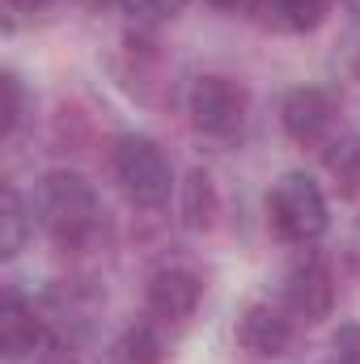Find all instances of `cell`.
<instances>
[{"label": "cell", "instance_id": "1", "mask_svg": "<svg viewBox=\"0 0 360 364\" xmlns=\"http://www.w3.org/2000/svg\"><path fill=\"white\" fill-rule=\"evenodd\" d=\"M30 208H34V225L47 233V242L64 259H85V255L106 250L110 220H106L97 186L85 174H77V170L43 174L34 182Z\"/></svg>", "mask_w": 360, "mask_h": 364}, {"label": "cell", "instance_id": "2", "mask_svg": "<svg viewBox=\"0 0 360 364\" xmlns=\"http://www.w3.org/2000/svg\"><path fill=\"white\" fill-rule=\"evenodd\" d=\"M106 166H110V182L119 186V195L140 208V212H157L170 203V195L179 191L174 182V166L166 157V149L144 136V132H123L110 153H106Z\"/></svg>", "mask_w": 360, "mask_h": 364}, {"label": "cell", "instance_id": "3", "mask_svg": "<svg viewBox=\"0 0 360 364\" xmlns=\"http://www.w3.org/2000/svg\"><path fill=\"white\" fill-rule=\"evenodd\" d=\"M268 225L284 246H318L331 229V203L314 174L288 170L268 191Z\"/></svg>", "mask_w": 360, "mask_h": 364}, {"label": "cell", "instance_id": "4", "mask_svg": "<svg viewBox=\"0 0 360 364\" xmlns=\"http://www.w3.org/2000/svg\"><path fill=\"white\" fill-rule=\"evenodd\" d=\"M186 119L203 140H238L250 123V90L238 77L203 73L186 85Z\"/></svg>", "mask_w": 360, "mask_h": 364}, {"label": "cell", "instance_id": "5", "mask_svg": "<svg viewBox=\"0 0 360 364\" xmlns=\"http://www.w3.org/2000/svg\"><path fill=\"white\" fill-rule=\"evenodd\" d=\"M280 305L305 326H318V322L331 318V309H335V272H331V259L322 250H314V246L292 250V259L280 272Z\"/></svg>", "mask_w": 360, "mask_h": 364}, {"label": "cell", "instance_id": "6", "mask_svg": "<svg viewBox=\"0 0 360 364\" xmlns=\"http://www.w3.org/2000/svg\"><path fill=\"white\" fill-rule=\"evenodd\" d=\"M280 127L297 149H327L339 136V102L322 85H292L280 97Z\"/></svg>", "mask_w": 360, "mask_h": 364}, {"label": "cell", "instance_id": "7", "mask_svg": "<svg viewBox=\"0 0 360 364\" xmlns=\"http://www.w3.org/2000/svg\"><path fill=\"white\" fill-rule=\"evenodd\" d=\"M203 301V275L186 263H166L144 284V318L157 326H186Z\"/></svg>", "mask_w": 360, "mask_h": 364}, {"label": "cell", "instance_id": "8", "mask_svg": "<svg viewBox=\"0 0 360 364\" xmlns=\"http://www.w3.org/2000/svg\"><path fill=\"white\" fill-rule=\"evenodd\" d=\"M238 348L250 352L255 360H280L288 356V348L297 343V318L275 301H250L242 314H238Z\"/></svg>", "mask_w": 360, "mask_h": 364}, {"label": "cell", "instance_id": "9", "mask_svg": "<svg viewBox=\"0 0 360 364\" xmlns=\"http://www.w3.org/2000/svg\"><path fill=\"white\" fill-rule=\"evenodd\" d=\"M47 343H51V326H47L43 309L9 288L0 296V356L9 364H21L34 360Z\"/></svg>", "mask_w": 360, "mask_h": 364}, {"label": "cell", "instance_id": "10", "mask_svg": "<svg viewBox=\"0 0 360 364\" xmlns=\"http://www.w3.org/2000/svg\"><path fill=\"white\" fill-rule=\"evenodd\" d=\"M38 309H43L47 326H60L55 339H68V335L90 331V322L102 309V292L90 279H55V284H47Z\"/></svg>", "mask_w": 360, "mask_h": 364}, {"label": "cell", "instance_id": "11", "mask_svg": "<svg viewBox=\"0 0 360 364\" xmlns=\"http://www.w3.org/2000/svg\"><path fill=\"white\" fill-rule=\"evenodd\" d=\"M255 17L275 30V34H314L327 17L335 0H250Z\"/></svg>", "mask_w": 360, "mask_h": 364}, {"label": "cell", "instance_id": "12", "mask_svg": "<svg viewBox=\"0 0 360 364\" xmlns=\"http://www.w3.org/2000/svg\"><path fill=\"white\" fill-rule=\"evenodd\" d=\"M179 216L195 233L216 229V220H221V186L208 170H191L186 182H179Z\"/></svg>", "mask_w": 360, "mask_h": 364}, {"label": "cell", "instance_id": "13", "mask_svg": "<svg viewBox=\"0 0 360 364\" xmlns=\"http://www.w3.org/2000/svg\"><path fill=\"white\" fill-rule=\"evenodd\" d=\"M110 364H162L166 360V339H162V326L153 318L144 322H132L115 335L110 352H106Z\"/></svg>", "mask_w": 360, "mask_h": 364}, {"label": "cell", "instance_id": "14", "mask_svg": "<svg viewBox=\"0 0 360 364\" xmlns=\"http://www.w3.org/2000/svg\"><path fill=\"white\" fill-rule=\"evenodd\" d=\"M30 233H34V208L26 203V195L13 182H4V191H0V259L4 263L17 259L26 250Z\"/></svg>", "mask_w": 360, "mask_h": 364}, {"label": "cell", "instance_id": "15", "mask_svg": "<svg viewBox=\"0 0 360 364\" xmlns=\"http://www.w3.org/2000/svg\"><path fill=\"white\" fill-rule=\"evenodd\" d=\"M322 166L335 182L339 199L360 203V136H335L327 149H322Z\"/></svg>", "mask_w": 360, "mask_h": 364}, {"label": "cell", "instance_id": "16", "mask_svg": "<svg viewBox=\"0 0 360 364\" xmlns=\"http://www.w3.org/2000/svg\"><path fill=\"white\" fill-rule=\"evenodd\" d=\"M119 9L127 13L136 30H162L186 9V0H119Z\"/></svg>", "mask_w": 360, "mask_h": 364}, {"label": "cell", "instance_id": "17", "mask_svg": "<svg viewBox=\"0 0 360 364\" xmlns=\"http://www.w3.org/2000/svg\"><path fill=\"white\" fill-rule=\"evenodd\" d=\"M21 119H26V85L13 68L0 73V127H4V140H13L21 132Z\"/></svg>", "mask_w": 360, "mask_h": 364}, {"label": "cell", "instance_id": "18", "mask_svg": "<svg viewBox=\"0 0 360 364\" xmlns=\"http://www.w3.org/2000/svg\"><path fill=\"white\" fill-rule=\"evenodd\" d=\"M327 364H360V322H348V326L335 331Z\"/></svg>", "mask_w": 360, "mask_h": 364}, {"label": "cell", "instance_id": "19", "mask_svg": "<svg viewBox=\"0 0 360 364\" xmlns=\"http://www.w3.org/2000/svg\"><path fill=\"white\" fill-rule=\"evenodd\" d=\"M34 364H81V356L73 352V343H68V339H55V335H51V343L34 356Z\"/></svg>", "mask_w": 360, "mask_h": 364}, {"label": "cell", "instance_id": "20", "mask_svg": "<svg viewBox=\"0 0 360 364\" xmlns=\"http://www.w3.org/2000/svg\"><path fill=\"white\" fill-rule=\"evenodd\" d=\"M344 267L352 279H360V220L352 225V233H348V242H344Z\"/></svg>", "mask_w": 360, "mask_h": 364}, {"label": "cell", "instance_id": "21", "mask_svg": "<svg viewBox=\"0 0 360 364\" xmlns=\"http://www.w3.org/2000/svg\"><path fill=\"white\" fill-rule=\"evenodd\" d=\"M9 4V13H17V17H43V13H51L60 0H4Z\"/></svg>", "mask_w": 360, "mask_h": 364}, {"label": "cell", "instance_id": "22", "mask_svg": "<svg viewBox=\"0 0 360 364\" xmlns=\"http://www.w3.org/2000/svg\"><path fill=\"white\" fill-rule=\"evenodd\" d=\"M344 60H348V68L360 77V34H352V38H348V47H344Z\"/></svg>", "mask_w": 360, "mask_h": 364}, {"label": "cell", "instance_id": "23", "mask_svg": "<svg viewBox=\"0 0 360 364\" xmlns=\"http://www.w3.org/2000/svg\"><path fill=\"white\" fill-rule=\"evenodd\" d=\"M208 4H212V9H221V13H229V9H238L242 0H208Z\"/></svg>", "mask_w": 360, "mask_h": 364}, {"label": "cell", "instance_id": "24", "mask_svg": "<svg viewBox=\"0 0 360 364\" xmlns=\"http://www.w3.org/2000/svg\"><path fill=\"white\" fill-rule=\"evenodd\" d=\"M81 4H90V9H106L110 0H81ZM115 4H119V0H115Z\"/></svg>", "mask_w": 360, "mask_h": 364}, {"label": "cell", "instance_id": "25", "mask_svg": "<svg viewBox=\"0 0 360 364\" xmlns=\"http://www.w3.org/2000/svg\"><path fill=\"white\" fill-rule=\"evenodd\" d=\"M352 9H356V13H360V0H352Z\"/></svg>", "mask_w": 360, "mask_h": 364}]
</instances>
